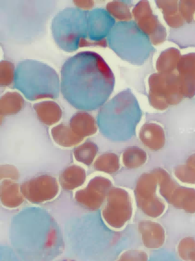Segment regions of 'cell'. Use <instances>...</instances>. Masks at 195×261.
<instances>
[{
	"label": "cell",
	"instance_id": "f546056e",
	"mask_svg": "<svg viewBox=\"0 0 195 261\" xmlns=\"http://www.w3.org/2000/svg\"><path fill=\"white\" fill-rule=\"evenodd\" d=\"M16 69L14 64L8 61L0 62V86L8 87L14 82Z\"/></svg>",
	"mask_w": 195,
	"mask_h": 261
},
{
	"label": "cell",
	"instance_id": "484cf974",
	"mask_svg": "<svg viewBox=\"0 0 195 261\" xmlns=\"http://www.w3.org/2000/svg\"><path fill=\"white\" fill-rule=\"evenodd\" d=\"M120 158L114 152H104L94 161V168L98 172L107 174H113L120 170Z\"/></svg>",
	"mask_w": 195,
	"mask_h": 261
},
{
	"label": "cell",
	"instance_id": "d4e9b609",
	"mask_svg": "<svg viewBox=\"0 0 195 261\" xmlns=\"http://www.w3.org/2000/svg\"><path fill=\"white\" fill-rule=\"evenodd\" d=\"M24 106V99L17 92H8L0 99V114L2 116H13L19 113Z\"/></svg>",
	"mask_w": 195,
	"mask_h": 261
},
{
	"label": "cell",
	"instance_id": "6da1fadb",
	"mask_svg": "<svg viewBox=\"0 0 195 261\" xmlns=\"http://www.w3.org/2000/svg\"><path fill=\"white\" fill-rule=\"evenodd\" d=\"M114 86L111 69L95 52L78 53L69 58L61 69V92L76 109L100 108L111 95Z\"/></svg>",
	"mask_w": 195,
	"mask_h": 261
},
{
	"label": "cell",
	"instance_id": "2e32d148",
	"mask_svg": "<svg viewBox=\"0 0 195 261\" xmlns=\"http://www.w3.org/2000/svg\"><path fill=\"white\" fill-rule=\"evenodd\" d=\"M139 138L142 145L151 151H158L165 147L164 128L155 122H147L140 129Z\"/></svg>",
	"mask_w": 195,
	"mask_h": 261
},
{
	"label": "cell",
	"instance_id": "44dd1931",
	"mask_svg": "<svg viewBox=\"0 0 195 261\" xmlns=\"http://www.w3.org/2000/svg\"><path fill=\"white\" fill-rule=\"evenodd\" d=\"M52 139L57 145L63 148H72L79 145L84 140L72 131L70 125L62 123L51 129Z\"/></svg>",
	"mask_w": 195,
	"mask_h": 261
},
{
	"label": "cell",
	"instance_id": "277c9868",
	"mask_svg": "<svg viewBox=\"0 0 195 261\" xmlns=\"http://www.w3.org/2000/svg\"><path fill=\"white\" fill-rule=\"evenodd\" d=\"M110 48L128 62L140 64L147 52V37L142 33L135 22H119L108 36Z\"/></svg>",
	"mask_w": 195,
	"mask_h": 261
},
{
	"label": "cell",
	"instance_id": "1f68e13d",
	"mask_svg": "<svg viewBox=\"0 0 195 261\" xmlns=\"http://www.w3.org/2000/svg\"><path fill=\"white\" fill-rule=\"evenodd\" d=\"M179 11L182 19L188 23L192 22L195 14V0H182L179 3Z\"/></svg>",
	"mask_w": 195,
	"mask_h": 261
},
{
	"label": "cell",
	"instance_id": "83f0119b",
	"mask_svg": "<svg viewBox=\"0 0 195 261\" xmlns=\"http://www.w3.org/2000/svg\"><path fill=\"white\" fill-rule=\"evenodd\" d=\"M106 11L113 18L120 22H129L133 19L129 5L124 2L113 1L106 6Z\"/></svg>",
	"mask_w": 195,
	"mask_h": 261
},
{
	"label": "cell",
	"instance_id": "4fadbf2b",
	"mask_svg": "<svg viewBox=\"0 0 195 261\" xmlns=\"http://www.w3.org/2000/svg\"><path fill=\"white\" fill-rule=\"evenodd\" d=\"M115 20L108 12L97 9L88 13V39L96 46L106 47V37L110 34Z\"/></svg>",
	"mask_w": 195,
	"mask_h": 261
},
{
	"label": "cell",
	"instance_id": "7c38bea8",
	"mask_svg": "<svg viewBox=\"0 0 195 261\" xmlns=\"http://www.w3.org/2000/svg\"><path fill=\"white\" fill-rule=\"evenodd\" d=\"M21 191L31 204H40L53 200L60 192V184L56 178L48 174L36 176L22 183Z\"/></svg>",
	"mask_w": 195,
	"mask_h": 261
},
{
	"label": "cell",
	"instance_id": "9c48e42d",
	"mask_svg": "<svg viewBox=\"0 0 195 261\" xmlns=\"http://www.w3.org/2000/svg\"><path fill=\"white\" fill-rule=\"evenodd\" d=\"M159 192L167 203L190 215L195 214V187L180 185L166 171L160 181Z\"/></svg>",
	"mask_w": 195,
	"mask_h": 261
},
{
	"label": "cell",
	"instance_id": "5b68a950",
	"mask_svg": "<svg viewBox=\"0 0 195 261\" xmlns=\"http://www.w3.org/2000/svg\"><path fill=\"white\" fill-rule=\"evenodd\" d=\"M140 111L135 96L129 91H124L101 108L98 125L106 130L133 128L139 121Z\"/></svg>",
	"mask_w": 195,
	"mask_h": 261
},
{
	"label": "cell",
	"instance_id": "4dcf8cb0",
	"mask_svg": "<svg viewBox=\"0 0 195 261\" xmlns=\"http://www.w3.org/2000/svg\"><path fill=\"white\" fill-rule=\"evenodd\" d=\"M178 256L183 260H190L195 252V239L193 237H185L180 240L177 246Z\"/></svg>",
	"mask_w": 195,
	"mask_h": 261
},
{
	"label": "cell",
	"instance_id": "e575fe53",
	"mask_svg": "<svg viewBox=\"0 0 195 261\" xmlns=\"http://www.w3.org/2000/svg\"><path fill=\"white\" fill-rule=\"evenodd\" d=\"M74 2L77 8L83 11L91 10L94 6V2L92 0H75Z\"/></svg>",
	"mask_w": 195,
	"mask_h": 261
},
{
	"label": "cell",
	"instance_id": "ffe728a7",
	"mask_svg": "<svg viewBox=\"0 0 195 261\" xmlns=\"http://www.w3.org/2000/svg\"><path fill=\"white\" fill-rule=\"evenodd\" d=\"M38 118L43 124L51 126L57 124L62 116V111L56 102L45 101L34 105Z\"/></svg>",
	"mask_w": 195,
	"mask_h": 261
},
{
	"label": "cell",
	"instance_id": "9a60e30c",
	"mask_svg": "<svg viewBox=\"0 0 195 261\" xmlns=\"http://www.w3.org/2000/svg\"><path fill=\"white\" fill-rule=\"evenodd\" d=\"M139 233L145 247L158 250L165 245L167 233L165 228L153 220H143L138 224Z\"/></svg>",
	"mask_w": 195,
	"mask_h": 261
},
{
	"label": "cell",
	"instance_id": "4316f807",
	"mask_svg": "<svg viewBox=\"0 0 195 261\" xmlns=\"http://www.w3.org/2000/svg\"><path fill=\"white\" fill-rule=\"evenodd\" d=\"M98 151V146L95 143L86 142L75 148L74 157L77 162L89 166L94 162Z\"/></svg>",
	"mask_w": 195,
	"mask_h": 261
},
{
	"label": "cell",
	"instance_id": "d590c367",
	"mask_svg": "<svg viewBox=\"0 0 195 261\" xmlns=\"http://www.w3.org/2000/svg\"><path fill=\"white\" fill-rule=\"evenodd\" d=\"M186 164L193 166L195 169V153L192 154L189 156L187 161H186Z\"/></svg>",
	"mask_w": 195,
	"mask_h": 261
},
{
	"label": "cell",
	"instance_id": "5bb4252c",
	"mask_svg": "<svg viewBox=\"0 0 195 261\" xmlns=\"http://www.w3.org/2000/svg\"><path fill=\"white\" fill-rule=\"evenodd\" d=\"M176 72L183 98H193L195 96V53L181 56Z\"/></svg>",
	"mask_w": 195,
	"mask_h": 261
},
{
	"label": "cell",
	"instance_id": "8d00e7d4",
	"mask_svg": "<svg viewBox=\"0 0 195 261\" xmlns=\"http://www.w3.org/2000/svg\"><path fill=\"white\" fill-rule=\"evenodd\" d=\"M190 261H195V252L192 254V256L190 257Z\"/></svg>",
	"mask_w": 195,
	"mask_h": 261
},
{
	"label": "cell",
	"instance_id": "7a4b0ae2",
	"mask_svg": "<svg viewBox=\"0 0 195 261\" xmlns=\"http://www.w3.org/2000/svg\"><path fill=\"white\" fill-rule=\"evenodd\" d=\"M14 88L30 101L59 98L60 84L56 70L47 64L27 60L16 69Z\"/></svg>",
	"mask_w": 195,
	"mask_h": 261
},
{
	"label": "cell",
	"instance_id": "e0dca14e",
	"mask_svg": "<svg viewBox=\"0 0 195 261\" xmlns=\"http://www.w3.org/2000/svg\"><path fill=\"white\" fill-rule=\"evenodd\" d=\"M0 199L3 206L13 210L21 206L25 198L19 184L15 180L6 179L0 186Z\"/></svg>",
	"mask_w": 195,
	"mask_h": 261
},
{
	"label": "cell",
	"instance_id": "52a82bcc",
	"mask_svg": "<svg viewBox=\"0 0 195 261\" xmlns=\"http://www.w3.org/2000/svg\"><path fill=\"white\" fill-rule=\"evenodd\" d=\"M135 215V203L129 192L113 187L102 207L101 217L105 224L113 231L123 230Z\"/></svg>",
	"mask_w": 195,
	"mask_h": 261
},
{
	"label": "cell",
	"instance_id": "d6a6232c",
	"mask_svg": "<svg viewBox=\"0 0 195 261\" xmlns=\"http://www.w3.org/2000/svg\"><path fill=\"white\" fill-rule=\"evenodd\" d=\"M149 256L146 251L141 250L124 251L119 256V260H148Z\"/></svg>",
	"mask_w": 195,
	"mask_h": 261
},
{
	"label": "cell",
	"instance_id": "f1b7e54d",
	"mask_svg": "<svg viewBox=\"0 0 195 261\" xmlns=\"http://www.w3.org/2000/svg\"><path fill=\"white\" fill-rule=\"evenodd\" d=\"M173 174L176 179L183 186H195V169L193 166L186 163L177 166Z\"/></svg>",
	"mask_w": 195,
	"mask_h": 261
},
{
	"label": "cell",
	"instance_id": "8fae6325",
	"mask_svg": "<svg viewBox=\"0 0 195 261\" xmlns=\"http://www.w3.org/2000/svg\"><path fill=\"white\" fill-rule=\"evenodd\" d=\"M112 187L113 183L110 178L101 175H95L85 187L75 193L74 199L84 209L98 211L104 206L108 193Z\"/></svg>",
	"mask_w": 195,
	"mask_h": 261
},
{
	"label": "cell",
	"instance_id": "ac0fdd59",
	"mask_svg": "<svg viewBox=\"0 0 195 261\" xmlns=\"http://www.w3.org/2000/svg\"><path fill=\"white\" fill-rule=\"evenodd\" d=\"M70 127L83 139L94 136L98 132V124L94 117L86 112H78L72 117Z\"/></svg>",
	"mask_w": 195,
	"mask_h": 261
},
{
	"label": "cell",
	"instance_id": "8992f818",
	"mask_svg": "<svg viewBox=\"0 0 195 261\" xmlns=\"http://www.w3.org/2000/svg\"><path fill=\"white\" fill-rule=\"evenodd\" d=\"M167 171L156 168L139 177L135 189V202L141 212L148 218L156 219L164 216L168 209L167 201L160 195V181Z\"/></svg>",
	"mask_w": 195,
	"mask_h": 261
},
{
	"label": "cell",
	"instance_id": "603a6c76",
	"mask_svg": "<svg viewBox=\"0 0 195 261\" xmlns=\"http://www.w3.org/2000/svg\"><path fill=\"white\" fill-rule=\"evenodd\" d=\"M181 54L178 49H165L159 56L156 63V69L159 73L176 72Z\"/></svg>",
	"mask_w": 195,
	"mask_h": 261
},
{
	"label": "cell",
	"instance_id": "30bf717a",
	"mask_svg": "<svg viewBox=\"0 0 195 261\" xmlns=\"http://www.w3.org/2000/svg\"><path fill=\"white\" fill-rule=\"evenodd\" d=\"M132 14L139 30L153 45L158 46L165 42L167 30L153 14L149 2L142 0L138 2L133 8Z\"/></svg>",
	"mask_w": 195,
	"mask_h": 261
},
{
	"label": "cell",
	"instance_id": "cb8c5ba5",
	"mask_svg": "<svg viewBox=\"0 0 195 261\" xmlns=\"http://www.w3.org/2000/svg\"><path fill=\"white\" fill-rule=\"evenodd\" d=\"M148 155L138 146H130L124 149L121 155V163L127 169L141 168L147 162Z\"/></svg>",
	"mask_w": 195,
	"mask_h": 261
},
{
	"label": "cell",
	"instance_id": "d6986e66",
	"mask_svg": "<svg viewBox=\"0 0 195 261\" xmlns=\"http://www.w3.org/2000/svg\"><path fill=\"white\" fill-rule=\"evenodd\" d=\"M86 177V172L82 167L70 166L63 169L59 176L60 186L64 190L72 191L83 186Z\"/></svg>",
	"mask_w": 195,
	"mask_h": 261
},
{
	"label": "cell",
	"instance_id": "ba28073f",
	"mask_svg": "<svg viewBox=\"0 0 195 261\" xmlns=\"http://www.w3.org/2000/svg\"><path fill=\"white\" fill-rule=\"evenodd\" d=\"M148 101L151 107L158 111L180 103L183 98L177 72L151 74L148 80Z\"/></svg>",
	"mask_w": 195,
	"mask_h": 261
},
{
	"label": "cell",
	"instance_id": "3957f363",
	"mask_svg": "<svg viewBox=\"0 0 195 261\" xmlns=\"http://www.w3.org/2000/svg\"><path fill=\"white\" fill-rule=\"evenodd\" d=\"M88 11L68 8L52 19V35L62 50L72 53L83 47L96 46L88 39Z\"/></svg>",
	"mask_w": 195,
	"mask_h": 261
},
{
	"label": "cell",
	"instance_id": "7402d4cb",
	"mask_svg": "<svg viewBox=\"0 0 195 261\" xmlns=\"http://www.w3.org/2000/svg\"><path fill=\"white\" fill-rule=\"evenodd\" d=\"M179 2L176 0H158L157 7L162 11L166 23L172 28H179L184 23L179 11Z\"/></svg>",
	"mask_w": 195,
	"mask_h": 261
},
{
	"label": "cell",
	"instance_id": "836d02e7",
	"mask_svg": "<svg viewBox=\"0 0 195 261\" xmlns=\"http://www.w3.org/2000/svg\"><path fill=\"white\" fill-rule=\"evenodd\" d=\"M0 177L1 180H17L19 178L18 169L12 165H2L0 167Z\"/></svg>",
	"mask_w": 195,
	"mask_h": 261
}]
</instances>
